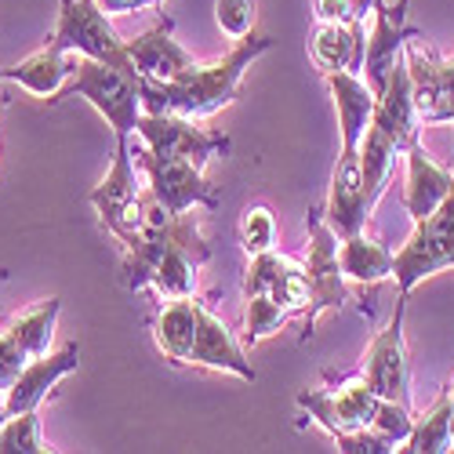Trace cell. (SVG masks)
<instances>
[{
  "label": "cell",
  "instance_id": "obj_1",
  "mask_svg": "<svg viewBox=\"0 0 454 454\" xmlns=\"http://www.w3.org/2000/svg\"><path fill=\"white\" fill-rule=\"evenodd\" d=\"M211 258V244L200 230V215L164 211L145 189V225L124 244L128 291H153L160 301L197 291V270Z\"/></svg>",
  "mask_w": 454,
  "mask_h": 454
},
{
  "label": "cell",
  "instance_id": "obj_2",
  "mask_svg": "<svg viewBox=\"0 0 454 454\" xmlns=\"http://www.w3.org/2000/svg\"><path fill=\"white\" fill-rule=\"evenodd\" d=\"M270 48H273V36L247 33L230 55L211 66L197 62L175 81H142V113H178V117H189V121L215 117L218 109H225L237 98L244 73Z\"/></svg>",
  "mask_w": 454,
  "mask_h": 454
},
{
  "label": "cell",
  "instance_id": "obj_3",
  "mask_svg": "<svg viewBox=\"0 0 454 454\" xmlns=\"http://www.w3.org/2000/svg\"><path fill=\"white\" fill-rule=\"evenodd\" d=\"M66 95H81L113 128L117 142L135 135L138 117H142V77L138 73L88 59V55H73V77H69Z\"/></svg>",
  "mask_w": 454,
  "mask_h": 454
},
{
  "label": "cell",
  "instance_id": "obj_4",
  "mask_svg": "<svg viewBox=\"0 0 454 454\" xmlns=\"http://www.w3.org/2000/svg\"><path fill=\"white\" fill-rule=\"evenodd\" d=\"M454 270V185L447 200L422 222H414V233L407 237V244L396 251V266H393V280L400 298H411V291L422 280Z\"/></svg>",
  "mask_w": 454,
  "mask_h": 454
},
{
  "label": "cell",
  "instance_id": "obj_5",
  "mask_svg": "<svg viewBox=\"0 0 454 454\" xmlns=\"http://www.w3.org/2000/svg\"><path fill=\"white\" fill-rule=\"evenodd\" d=\"M48 44L66 55H88L135 73L128 41H121L117 29L109 26V15L98 8V0H59V22Z\"/></svg>",
  "mask_w": 454,
  "mask_h": 454
},
{
  "label": "cell",
  "instance_id": "obj_6",
  "mask_svg": "<svg viewBox=\"0 0 454 454\" xmlns=\"http://www.w3.org/2000/svg\"><path fill=\"white\" fill-rule=\"evenodd\" d=\"M309 419L331 433V440L342 450L356 433L371 429L374 407H378V393L371 389V382L364 374H349L331 389H306L294 400Z\"/></svg>",
  "mask_w": 454,
  "mask_h": 454
},
{
  "label": "cell",
  "instance_id": "obj_7",
  "mask_svg": "<svg viewBox=\"0 0 454 454\" xmlns=\"http://www.w3.org/2000/svg\"><path fill=\"white\" fill-rule=\"evenodd\" d=\"M131 153H135V168H142L149 178V193L164 211L182 215L197 207H218V189L204 178V168H197L193 160L153 153L142 142L131 145Z\"/></svg>",
  "mask_w": 454,
  "mask_h": 454
},
{
  "label": "cell",
  "instance_id": "obj_8",
  "mask_svg": "<svg viewBox=\"0 0 454 454\" xmlns=\"http://www.w3.org/2000/svg\"><path fill=\"white\" fill-rule=\"evenodd\" d=\"M91 204H95L102 225H106V230L117 237L121 244H128V240L138 237V230L145 225V193L138 189L131 138H121V142H117L113 168H109L106 178L91 189Z\"/></svg>",
  "mask_w": 454,
  "mask_h": 454
},
{
  "label": "cell",
  "instance_id": "obj_9",
  "mask_svg": "<svg viewBox=\"0 0 454 454\" xmlns=\"http://www.w3.org/2000/svg\"><path fill=\"white\" fill-rule=\"evenodd\" d=\"M306 225H309V254L301 266H306V277H309V306L301 313V327H306V338H309L324 313L346 306L349 280L342 273V262H338V233L320 218V211H309Z\"/></svg>",
  "mask_w": 454,
  "mask_h": 454
},
{
  "label": "cell",
  "instance_id": "obj_10",
  "mask_svg": "<svg viewBox=\"0 0 454 454\" xmlns=\"http://www.w3.org/2000/svg\"><path fill=\"white\" fill-rule=\"evenodd\" d=\"M135 138L153 149V153H171V157H185L197 168H207L211 157L230 153V138L222 131H207L197 121L178 117V113H142Z\"/></svg>",
  "mask_w": 454,
  "mask_h": 454
},
{
  "label": "cell",
  "instance_id": "obj_11",
  "mask_svg": "<svg viewBox=\"0 0 454 454\" xmlns=\"http://www.w3.org/2000/svg\"><path fill=\"white\" fill-rule=\"evenodd\" d=\"M407 69L414 88V109L422 124H454V59L436 55L426 36H411L407 48Z\"/></svg>",
  "mask_w": 454,
  "mask_h": 454
},
{
  "label": "cell",
  "instance_id": "obj_12",
  "mask_svg": "<svg viewBox=\"0 0 454 454\" xmlns=\"http://www.w3.org/2000/svg\"><path fill=\"white\" fill-rule=\"evenodd\" d=\"M403 313H407V298H396V313L371 338L360 374L367 378L378 396L411 403V360H407V342H403Z\"/></svg>",
  "mask_w": 454,
  "mask_h": 454
},
{
  "label": "cell",
  "instance_id": "obj_13",
  "mask_svg": "<svg viewBox=\"0 0 454 454\" xmlns=\"http://www.w3.org/2000/svg\"><path fill=\"white\" fill-rule=\"evenodd\" d=\"M407 8L411 0H374V22H371V33H367V59H364V81L371 84V91L378 95L386 88L389 73L396 69V62L403 59V48L411 36H422L407 22Z\"/></svg>",
  "mask_w": 454,
  "mask_h": 454
},
{
  "label": "cell",
  "instance_id": "obj_14",
  "mask_svg": "<svg viewBox=\"0 0 454 454\" xmlns=\"http://www.w3.org/2000/svg\"><path fill=\"white\" fill-rule=\"evenodd\" d=\"M371 200L364 189V175H360V149H342V157L334 164L331 175V197L324 207V222L338 233V240L364 233V225L371 218Z\"/></svg>",
  "mask_w": 454,
  "mask_h": 454
},
{
  "label": "cell",
  "instance_id": "obj_15",
  "mask_svg": "<svg viewBox=\"0 0 454 454\" xmlns=\"http://www.w3.org/2000/svg\"><path fill=\"white\" fill-rule=\"evenodd\" d=\"M371 124L378 131H386L396 145H400V153L407 145L419 142V109H414V88H411V69H407V55L396 62V69L389 73V81L386 88L378 91V102H374V117Z\"/></svg>",
  "mask_w": 454,
  "mask_h": 454
},
{
  "label": "cell",
  "instance_id": "obj_16",
  "mask_svg": "<svg viewBox=\"0 0 454 454\" xmlns=\"http://www.w3.org/2000/svg\"><path fill=\"white\" fill-rule=\"evenodd\" d=\"M81 364V346L69 342L66 349L59 353H44V356H33L26 364V371L15 378V386L4 393V407L8 414H19V411H36L44 403V396L62 382L66 374H73Z\"/></svg>",
  "mask_w": 454,
  "mask_h": 454
},
{
  "label": "cell",
  "instance_id": "obj_17",
  "mask_svg": "<svg viewBox=\"0 0 454 454\" xmlns=\"http://www.w3.org/2000/svg\"><path fill=\"white\" fill-rule=\"evenodd\" d=\"M171 29H175V22L164 19L153 29L138 33L135 41H128V55H131L135 73L142 81H175L185 69L197 66V59L175 41Z\"/></svg>",
  "mask_w": 454,
  "mask_h": 454
},
{
  "label": "cell",
  "instance_id": "obj_18",
  "mask_svg": "<svg viewBox=\"0 0 454 454\" xmlns=\"http://www.w3.org/2000/svg\"><path fill=\"white\" fill-rule=\"evenodd\" d=\"M309 55L324 77L338 69H349L364 77L367 22H317V29L309 36Z\"/></svg>",
  "mask_w": 454,
  "mask_h": 454
},
{
  "label": "cell",
  "instance_id": "obj_19",
  "mask_svg": "<svg viewBox=\"0 0 454 454\" xmlns=\"http://www.w3.org/2000/svg\"><path fill=\"white\" fill-rule=\"evenodd\" d=\"M403 160H407L403 211L411 215V222H422V218H429V215L447 200L450 185H454V171L440 168L419 142L403 149Z\"/></svg>",
  "mask_w": 454,
  "mask_h": 454
},
{
  "label": "cell",
  "instance_id": "obj_20",
  "mask_svg": "<svg viewBox=\"0 0 454 454\" xmlns=\"http://www.w3.org/2000/svg\"><path fill=\"white\" fill-rule=\"evenodd\" d=\"M185 364H197V367H207V371H230L244 382H254V367L251 360L244 356L240 342L233 338V331L225 327L204 301H200V327H197V342H193V353H189Z\"/></svg>",
  "mask_w": 454,
  "mask_h": 454
},
{
  "label": "cell",
  "instance_id": "obj_21",
  "mask_svg": "<svg viewBox=\"0 0 454 454\" xmlns=\"http://www.w3.org/2000/svg\"><path fill=\"white\" fill-rule=\"evenodd\" d=\"M327 88H331V98H334V109H338L342 149H360V142L371 128V117H374L378 95L371 91V84L360 77V73H349V69L327 73Z\"/></svg>",
  "mask_w": 454,
  "mask_h": 454
},
{
  "label": "cell",
  "instance_id": "obj_22",
  "mask_svg": "<svg viewBox=\"0 0 454 454\" xmlns=\"http://www.w3.org/2000/svg\"><path fill=\"white\" fill-rule=\"evenodd\" d=\"M69 77H73V55L59 51L55 44H44L41 51H33V55L22 59L19 66H8V69H4V81H8V84H19V88H26L29 95L48 98V102L66 98Z\"/></svg>",
  "mask_w": 454,
  "mask_h": 454
},
{
  "label": "cell",
  "instance_id": "obj_23",
  "mask_svg": "<svg viewBox=\"0 0 454 454\" xmlns=\"http://www.w3.org/2000/svg\"><path fill=\"white\" fill-rule=\"evenodd\" d=\"M197 327H200V301L197 294H185V298H168V306L157 313L153 320V338H157V349L175 360L185 364L189 353H193L197 342Z\"/></svg>",
  "mask_w": 454,
  "mask_h": 454
},
{
  "label": "cell",
  "instance_id": "obj_24",
  "mask_svg": "<svg viewBox=\"0 0 454 454\" xmlns=\"http://www.w3.org/2000/svg\"><path fill=\"white\" fill-rule=\"evenodd\" d=\"M338 262H342L346 280L364 284V287H374V284H382V280H393L396 254L382 240H374L367 233H356V237L338 240Z\"/></svg>",
  "mask_w": 454,
  "mask_h": 454
},
{
  "label": "cell",
  "instance_id": "obj_25",
  "mask_svg": "<svg viewBox=\"0 0 454 454\" xmlns=\"http://www.w3.org/2000/svg\"><path fill=\"white\" fill-rule=\"evenodd\" d=\"M396 153H400V145L386 131H378L371 124L364 142H360V175H364V189H367L371 207L378 204V197L386 193V185L393 178V168H396Z\"/></svg>",
  "mask_w": 454,
  "mask_h": 454
},
{
  "label": "cell",
  "instance_id": "obj_26",
  "mask_svg": "<svg viewBox=\"0 0 454 454\" xmlns=\"http://www.w3.org/2000/svg\"><path fill=\"white\" fill-rule=\"evenodd\" d=\"M450 411L454 407H450V396L443 389L436 396V403L414 419V429L400 450H407V454H447V450H454L450 447Z\"/></svg>",
  "mask_w": 454,
  "mask_h": 454
},
{
  "label": "cell",
  "instance_id": "obj_27",
  "mask_svg": "<svg viewBox=\"0 0 454 454\" xmlns=\"http://www.w3.org/2000/svg\"><path fill=\"white\" fill-rule=\"evenodd\" d=\"M59 313H62V301L59 298H48V301H41V306L26 309L8 327V334L26 349V356H44V353H51V338H55Z\"/></svg>",
  "mask_w": 454,
  "mask_h": 454
},
{
  "label": "cell",
  "instance_id": "obj_28",
  "mask_svg": "<svg viewBox=\"0 0 454 454\" xmlns=\"http://www.w3.org/2000/svg\"><path fill=\"white\" fill-rule=\"evenodd\" d=\"M51 450L44 440V426L36 411L8 414L4 429H0V454H44Z\"/></svg>",
  "mask_w": 454,
  "mask_h": 454
},
{
  "label": "cell",
  "instance_id": "obj_29",
  "mask_svg": "<svg viewBox=\"0 0 454 454\" xmlns=\"http://www.w3.org/2000/svg\"><path fill=\"white\" fill-rule=\"evenodd\" d=\"M294 313L287 306H280V301L273 294H254L247 298V313H244V342L247 346H258L266 342L270 334H277Z\"/></svg>",
  "mask_w": 454,
  "mask_h": 454
},
{
  "label": "cell",
  "instance_id": "obj_30",
  "mask_svg": "<svg viewBox=\"0 0 454 454\" xmlns=\"http://www.w3.org/2000/svg\"><path fill=\"white\" fill-rule=\"evenodd\" d=\"M371 429L382 436L386 443H393V450L403 447V440L411 436L414 429V411L411 403H400V400H386L378 396V407H374V419H371Z\"/></svg>",
  "mask_w": 454,
  "mask_h": 454
},
{
  "label": "cell",
  "instance_id": "obj_31",
  "mask_svg": "<svg viewBox=\"0 0 454 454\" xmlns=\"http://www.w3.org/2000/svg\"><path fill=\"white\" fill-rule=\"evenodd\" d=\"M240 244L251 254H262V251H273L277 244V215L273 207L266 204H251L244 207V218H240Z\"/></svg>",
  "mask_w": 454,
  "mask_h": 454
},
{
  "label": "cell",
  "instance_id": "obj_32",
  "mask_svg": "<svg viewBox=\"0 0 454 454\" xmlns=\"http://www.w3.org/2000/svg\"><path fill=\"white\" fill-rule=\"evenodd\" d=\"M270 294L280 301V306H287L294 317H301V313H306V306H309V277H306V266L284 254L280 277H277V284H273Z\"/></svg>",
  "mask_w": 454,
  "mask_h": 454
},
{
  "label": "cell",
  "instance_id": "obj_33",
  "mask_svg": "<svg viewBox=\"0 0 454 454\" xmlns=\"http://www.w3.org/2000/svg\"><path fill=\"white\" fill-rule=\"evenodd\" d=\"M280 266H284V254H277V247H273V251H262V254H251L247 273H244V284H240L244 298L270 294L273 284H277V277H280Z\"/></svg>",
  "mask_w": 454,
  "mask_h": 454
},
{
  "label": "cell",
  "instance_id": "obj_34",
  "mask_svg": "<svg viewBox=\"0 0 454 454\" xmlns=\"http://www.w3.org/2000/svg\"><path fill=\"white\" fill-rule=\"evenodd\" d=\"M254 0H215V22L222 33H230L233 41H240V36L254 33Z\"/></svg>",
  "mask_w": 454,
  "mask_h": 454
},
{
  "label": "cell",
  "instance_id": "obj_35",
  "mask_svg": "<svg viewBox=\"0 0 454 454\" xmlns=\"http://www.w3.org/2000/svg\"><path fill=\"white\" fill-rule=\"evenodd\" d=\"M33 356H26V349L15 342L8 331H0V393H8L15 386V378L26 371Z\"/></svg>",
  "mask_w": 454,
  "mask_h": 454
},
{
  "label": "cell",
  "instance_id": "obj_36",
  "mask_svg": "<svg viewBox=\"0 0 454 454\" xmlns=\"http://www.w3.org/2000/svg\"><path fill=\"white\" fill-rule=\"evenodd\" d=\"M317 22H356L353 19V0H313Z\"/></svg>",
  "mask_w": 454,
  "mask_h": 454
},
{
  "label": "cell",
  "instance_id": "obj_37",
  "mask_svg": "<svg viewBox=\"0 0 454 454\" xmlns=\"http://www.w3.org/2000/svg\"><path fill=\"white\" fill-rule=\"evenodd\" d=\"M164 0H98V8L106 15H128V12H138V8H157Z\"/></svg>",
  "mask_w": 454,
  "mask_h": 454
},
{
  "label": "cell",
  "instance_id": "obj_38",
  "mask_svg": "<svg viewBox=\"0 0 454 454\" xmlns=\"http://www.w3.org/2000/svg\"><path fill=\"white\" fill-rule=\"evenodd\" d=\"M4 422H8V407H0V429H4Z\"/></svg>",
  "mask_w": 454,
  "mask_h": 454
},
{
  "label": "cell",
  "instance_id": "obj_39",
  "mask_svg": "<svg viewBox=\"0 0 454 454\" xmlns=\"http://www.w3.org/2000/svg\"><path fill=\"white\" fill-rule=\"evenodd\" d=\"M450 447H454V411H450Z\"/></svg>",
  "mask_w": 454,
  "mask_h": 454
},
{
  "label": "cell",
  "instance_id": "obj_40",
  "mask_svg": "<svg viewBox=\"0 0 454 454\" xmlns=\"http://www.w3.org/2000/svg\"><path fill=\"white\" fill-rule=\"evenodd\" d=\"M447 396H450V407H454V382L447 386Z\"/></svg>",
  "mask_w": 454,
  "mask_h": 454
},
{
  "label": "cell",
  "instance_id": "obj_41",
  "mask_svg": "<svg viewBox=\"0 0 454 454\" xmlns=\"http://www.w3.org/2000/svg\"><path fill=\"white\" fill-rule=\"evenodd\" d=\"M0 84H8V81H4V69H0Z\"/></svg>",
  "mask_w": 454,
  "mask_h": 454
}]
</instances>
